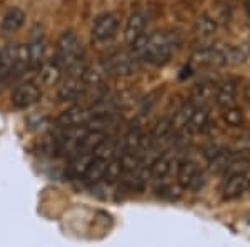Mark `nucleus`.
<instances>
[{"mask_svg": "<svg viewBox=\"0 0 250 247\" xmlns=\"http://www.w3.org/2000/svg\"><path fill=\"white\" fill-rule=\"evenodd\" d=\"M179 44L180 39L175 32H154L132 44V54L137 60L152 64V66H164L175 54Z\"/></svg>", "mask_w": 250, "mask_h": 247, "instance_id": "nucleus-1", "label": "nucleus"}, {"mask_svg": "<svg viewBox=\"0 0 250 247\" xmlns=\"http://www.w3.org/2000/svg\"><path fill=\"white\" fill-rule=\"evenodd\" d=\"M82 44L77 34L72 30L63 32L57 40V52H55V62L59 64L63 72L68 70L70 67L77 66L82 62Z\"/></svg>", "mask_w": 250, "mask_h": 247, "instance_id": "nucleus-2", "label": "nucleus"}, {"mask_svg": "<svg viewBox=\"0 0 250 247\" xmlns=\"http://www.w3.org/2000/svg\"><path fill=\"white\" fill-rule=\"evenodd\" d=\"M227 171H229V177L224 184V189H222V196H224V199H227V201L239 199V197H242L250 189L249 162L244 160V164H242L240 169L229 167Z\"/></svg>", "mask_w": 250, "mask_h": 247, "instance_id": "nucleus-3", "label": "nucleus"}, {"mask_svg": "<svg viewBox=\"0 0 250 247\" xmlns=\"http://www.w3.org/2000/svg\"><path fill=\"white\" fill-rule=\"evenodd\" d=\"M177 182L182 189L199 190L204 185V174L195 160L184 159L177 162Z\"/></svg>", "mask_w": 250, "mask_h": 247, "instance_id": "nucleus-4", "label": "nucleus"}, {"mask_svg": "<svg viewBox=\"0 0 250 247\" xmlns=\"http://www.w3.org/2000/svg\"><path fill=\"white\" fill-rule=\"evenodd\" d=\"M87 84L83 80L82 75H75V74H67V79L62 86L59 87L57 92V99L60 102H75V100L82 99L87 92Z\"/></svg>", "mask_w": 250, "mask_h": 247, "instance_id": "nucleus-5", "label": "nucleus"}, {"mask_svg": "<svg viewBox=\"0 0 250 247\" xmlns=\"http://www.w3.org/2000/svg\"><path fill=\"white\" fill-rule=\"evenodd\" d=\"M119 23H120V19L114 12L100 15V17L95 20L94 27H92V37H94L97 42H107V40H110L112 37H115L117 30H119Z\"/></svg>", "mask_w": 250, "mask_h": 247, "instance_id": "nucleus-6", "label": "nucleus"}, {"mask_svg": "<svg viewBox=\"0 0 250 247\" xmlns=\"http://www.w3.org/2000/svg\"><path fill=\"white\" fill-rule=\"evenodd\" d=\"M232 59V50L225 47H204L202 50H199L193 55V62L199 66H224V64L230 62Z\"/></svg>", "mask_w": 250, "mask_h": 247, "instance_id": "nucleus-7", "label": "nucleus"}, {"mask_svg": "<svg viewBox=\"0 0 250 247\" xmlns=\"http://www.w3.org/2000/svg\"><path fill=\"white\" fill-rule=\"evenodd\" d=\"M40 99V90L35 84L32 82H23L15 89L14 94H12V104L15 109L20 111H25L30 109L32 105H35Z\"/></svg>", "mask_w": 250, "mask_h": 247, "instance_id": "nucleus-8", "label": "nucleus"}, {"mask_svg": "<svg viewBox=\"0 0 250 247\" xmlns=\"http://www.w3.org/2000/svg\"><path fill=\"white\" fill-rule=\"evenodd\" d=\"M177 152L175 151H165L159 156H155L154 162L150 165V179L154 180H164L170 176L173 165H177Z\"/></svg>", "mask_w": 250, "mask_h": 247, "instance_id": "nucleus-9", "label": "nucleus"}, {"mask_svg": "<svg viewBox=\"0 0 250 247\" xmlns=\"http://www.w3.org/2000/svg\"><path fill=\"white\" fill-rule=\"evenodd\" d=\"M148 23V15L145 14L144 10H135L130 17L127 19V23H125V42L128 45H132L134 42H137L140 37H144L145 27Z\"/></svg>", "mask_w": 250, "mask_h": 247, "instance_id": "nucleus-10", "label": "nucleus"}, {"mask_svg": "<svg viewBox=\"0 0 250 247\" xmlns=\"http://www.w3.org/2000/svg\"><path fill=\"white\" fill-rule=\"evenodd\" d=\"M94 160V151H80L70 157L67 165V176L72 180H82Z\"/></svg>", "mask_w": 250, "mask_h": 247, "instance_id": "nucleus-11", "label": "nucleus"}, {"mask_svg": "<svg viewBox=\"0 0 250 247\" xmlns=\"http://www.w3.org/2000/svg\"><path fill=\"white\" fill-rule=\"evenodd\" d=\"M210 125V114L202 105H192L190 114H188L187 129L190 132H205Z\"/></svg>", "mask_w": 250, "mask_h": 247, "instance_id": "nucleus-12", "label": "nucleus"}, {"mask_svg": "<svg viewBox=\"0 0 250 247\" xmlns=\"http://www.w3.org/2000/svg\"><path fill=\"white\" fill-rule=\"evenodd\" d=\"M237 84L233 80H225L222 82L219 87L215 89V94H213V99L219 107L222 109H227L235 105L237 102Z\"/></svg>", "mask_w": 250, "mask_h": 247, "instance_id": "nucleus-13", "label": "nucleus"}, {"mask_svg": "<svg viewBox=\"0 0 250 247\" xmlns=\"http://www.w3.org/2000/svg\"><path fill=\"white\" fill-rule=\"evenodd\" d=\"M88 120V111L83 107H70L57 119L59 129L75 127V125H82Z\"/></svg>", "mask_w": 250, "mask_h": 247, "instance_id": "nucleus-14", "label": "nucleus"}, {"mask_svg": "<svg viewBox=\"0 0 250 247\" xmlns=\"http://www.w3.org/2000/svg\"><path fill=\"white\" fill-rule=\"evenodd\" d=\"M29 60H30V68H42L43 60H45V42L42 39V34L35 30L34 37L29 44Z\"/></svg>", "mask_w": 250, "mask_h": 247, "instance_id": "nucleus-15", "label": "nucleus"}, {"mask_svg": "<svg viewBox=\"0 0 250 247\" xmlns=\"http://www.w3.org/2000/svg\"><path fill=\"white\" fill-rule=\"evenodd\" d=\"M17 47L19 45L9 44V45H5L0 50V84L12 77L15 59H17Z\"/></svg>", "mask_w": 250, "mask_h": 247, "instance_id": "nucleus-16", "label": "nucleus"}, {"mask_svg": "<svg viewBox=\"0 0 250 247\" xmlns=\"http://www.w3.org/2000/svg\"><path fill=\"white\" fill-rule=\"evenodd\" d=\"M23 22H25V12L19 9V7H14L3 15L0 29L7 32V34H12V32H17L23 25Z\"/></svg>", "mask_w": 250, "mask_h": 247, "instance_id": "nucleus-17", "label": "nucleus"}, {"mask_svg": "<svg viewBox=\"0 0 250 247\" xmlns=\"http://www.w3.org/2000/svg\"><path fill=\"white\" fill-rule=\"evenodd\" d=\"M232 162H233L232 154L229 152V151H224V149H220V151H217L215 154L208 156V164H210V171H213V172L227 171L229 165H230Z\"/></svg>", "mask_w": 250, "mask_h": 247, "instance_id": "nucleus-18", "label": "nucleus"}, {"mask_svg": "<svg viewBox=\"0 0 250 247\" xmlns=\"http://www.w3.org/2000/svg\"><path fill=\"white\" fill-rule=\"evenodd\" d=\"M215 30H217V23L210 17H200L195 22V27H193V34L200 40H207L213 37Z\"/></svg>", "mask_w": 250, "mask_h": 247, "instance_id": "nucleus-19", "label": "nucleus"}, {"mask_svg": "<svg viewBox=\"0 0 250 247\" xmlns=\"http://www.w3.org/2000/svg\"><path fill=\"white\" fill-rule=\"evenodd\" d=\"M224 119H225V122H227L229 125H232V127H239V125L244 122V117H242V111H239V109H237L235 105L224 109Z\"/></svg>", "mask_w": 250, "mask_h": 247, "instance_id": "nucleus-20", "label": "nucleus"}, {"mask_svg": "<svg viewBox=\"0 0 250 247\" xmlns=\"http://www.w3.org/2000/svg\"><path fill=\"white\" fill-rule=\"evenodd\" d=\"M193 97H195L197 100H207L213 97V87L208 86V84H199L195 89H193Z\"/></svg>", "mask_w": 250, "mask_h": 247, "instance_id": "nucleus-21", "label": "nucleus"}, {"mask_svg": "<svg viewBox=\"0 0 250 247\" xmlns=\"http://www.w3.org/2000/svg\"><path fill=\"white\" fill-rule=\"evenodd\" d=\"M245 9H247V14L250 17V0H245Z\"/></svg>", "mask_w": 250, "mask_h": 247, "instance_id": "nucleus-22", "label": "nucleus"}, {"mask_svg": "<svg viewBox=\"0 0 250 247\" xmlns=\"http://www.w3.org/2000/svg\"><path fill=\"white\" fill-rule=\"evenodd\" d=\"M247 99L250 100V84H249V86H247Z\"/></svg>", "mask_w": 250, "mask_h": 247, "instance_id": "nucleus-23", "label": "nucleus"}]
</instances>
